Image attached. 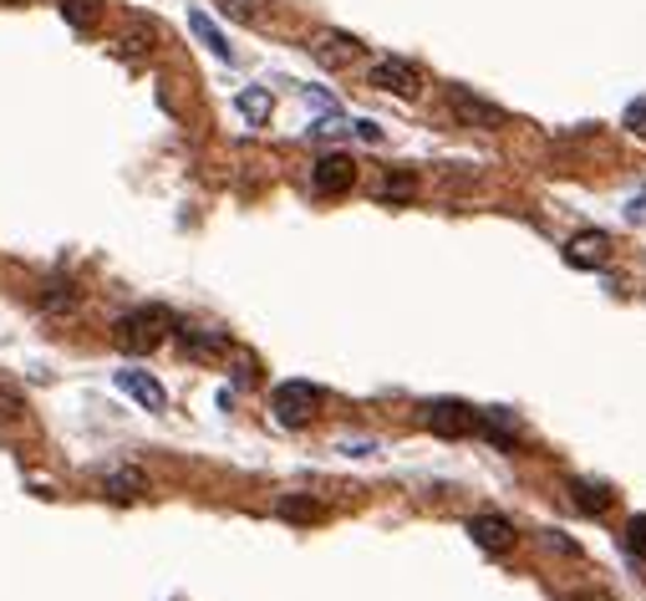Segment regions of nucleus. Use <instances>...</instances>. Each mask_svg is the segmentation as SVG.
<instances>
[{
  "label": "nucleus",
  "mask_w": 646,
  "mask_h": 601,
  "mask_svg": "<svg viewBox=\"0 0 646 601\" xmlns=\"http://www.w3.org/2000/svg\"><path fill=\"white\" fill-rule=\"evenodd\" d=\"M112 336H118V347H122V352L143 357V352H153L163 336H169V311H163V307H138V311H128V316H118Z\"/></svg>",
  "instance_id": "obj_1"
},
{
  "label": "nucleus",
  "mask_w": 646,
  "mask_h": 601,
  "mask_svg": "<svg viewBox=\"0 0 646 601\" xmlns=\"http://www.w3.org/2000/svg\"><path fill=\"white\" fill-rule=\"evenodd\" d=\"M443 103H449V112H453L459 122H469V128H504V122H509V112H504L499 103H488V97H474L469 87H459V82H449Z\"/></svg>",
  "instance_id": "obj_2"
},
{
  "label": "nucleus",
  "mask_w": 646,
  "mask_h": 601,
  "mask_svg": "<svg viewBox=\"0 0 646 601\" xmlns=\"http://www.w3.org/2000/svg\"><path fill=\"white\" fill-rule=\"evenodd\" d=\"M270 408H276V418L286 428H305L311 418H316V408H321V388H311V383H280L276 398H270Z\"/></svg>",
  "instance_id": "obj_3"
},
{
  "label": "nucleus",
  "mask_w": 646,
  "mask_h": 601,
  "mask_svg": "<svg viewBox=\"0 0 646 601\" xmlns=\"http://www.w3.org/2000/svg\"><path fill=\"white\" fill-rule=\"evenodd\" d=\"M367 82L377 87V93H397V97H418L422 93V72L412 67V62H402V56H383V62H372Z\"/></svg>",
  "instance_id": "obj_4"
},
{
  "label": "nucleus",
  "mask_w": 646,
  "mask_h": 601,
  "mask_svg": "<svg viewBox=\"0 0 646 601\" xmlns=\"http://www.w3.org/2000/svg\"><path fill=\"white\" fill-rule=\"evenodd\" d=\"M474 423H478L474 408H463V403H453V398H438L422 408V428H433L443 439H463V433H474Z\"/></svg>",
  "instance_id": "obj_5"
},
{
  "label": "nucleus",
  "mask_w": 646,
  "mask_h": 601,
  "mask_svg": "<svg viewBox=\"0 0 646 601\" xmlns=\"http://www.w3.org/2000/svg\"><path fill=\"white\" fill-rule=\"evenodd\" d=\"M311 184H316V194H346V189L356 184L352 153H326V159H316V169H311Z\"/></svg>",
  "instance_id": "obj_6"
},
{
  "label": "nucleus",
  "mask_w": 646,
  "mask_h": 601,
  "mask_svg": "<svg viewBox=\"0 0 646 601\" xmlns=\"http://www.w3.org/2000/svg\"><path fill=\"white\" fill-rule=\"evenodd\" d=\"M311 52H316L321 67H352L356 56L367 52L356 36H346V31H321L316 41H311Z\"/></svg>",
  "instance_id": "obj_7"
},
{
  "label": "nucleus",
  "mask_w": 646,
  "mask_h": 601,
  "mask_svg": "<svg viewBox=\"0 0 646 601\" xmlns=\"http://www.w3.org/2000/svg\"><path fill=\"white\" fill-rule=\"evenodd\" d=\"M469 535H474V546H484L488 556H504V550L515 546V525L504 520V515H474Z\"/></svg>",
  "instance_id": "obj_8"
},
{
  "label": "nucleus",
  "mask_w": 646,
  "mask_h": 601,
  "mask_svg": "<svg viewBox=\"0 0 646 601\" xmlns=\"http://www.w3.org/2000/svg\"><path fill=\"white\" fill-rule=\"evenodd\" d=\"M118 388L128 393V398L143 403L148 414H163V408H169V393H163V383H153V377L138 373V367H122V373H118Z\"/></svg>",
  "instance_id": "obj_9"
},
{
  "label": "nucleus",
  "mask_w": 646,
  "mask_h": 601,
  "mask_svg": "<svg viewBox=\"0 0 646 601\" xmlns=\"http://www.w3.org/2000/svg\"><path fill=\"white\" fill-rule=\"evenodd\" d=\"M606 255H611V240L601 235V229H581V235L566 245V260H570V266H581V270L585 266H601Z\"/></svg>",
  "instance_id": "obj_10"
},
{
  "label": "nucleus",
  "mask_w": 646,
  "mask_h": 601,
  "mask_svg": "<svg viewBox=\"0 0 646 601\" xmlns=\"http://www.w3.org/2000/svg\"><path fill=\"white\" fill-rule=\"evenodd\" d=\"M103 495L107 500H143L148 474L143 469H112V474H103Z\"/></svg>",
  "instance_id": "obj_11"
},
{
  "label": "nucleus",
  "mask_w": 646,
  "mask_h": 601,
  "mask_svg": "<svg viewBox=\"0 0 646 601\" xmlns=\"http://www.w3.org/2000/svg\"><path fill=\"white\" fill-rule=\"evenodd\" d=\"M179 342H184V352H194V357H219V352H229L225 336L198 332V326H179Z\"/></svg>",
  "instance_id": "obj_12"
},
{
  "label": "nucleus",
  "mask_w": 646,
  "mask_h": 601,
  "mask_svg": "<svg viewBox=\"0 0 646 601\" xmlns=\"http://www.w3.org/2000/svg\"><path fill=\"white\" fill-rule=\"evenodd\" d=\"M570 500H575V509H585V515H606L611 509L606 484H570Z\"/></svg>",
  "instance_id": "obj_13"
},
{
  "label": "nucleus",
  "mask_w": 646,
  "mask_h": 601,
  "mask_svg": "<svg viewBox=\"0 0 646 601\" xmlns=\"http://www.w3.org/2000/svg\"><path fill=\"white\" fill-rule=\"evenodd\" d=\"M189 26H194V36L204 41V46H209L214 56H225V62H229V56H235V52H229V41L219 36V26H214V21H209V15H204V11H189Z\"/></svg>",
  "instance_id": "obj_14"
},
{
  "label": "nucleus",
  "mask_w": 646,
  "mask_h": 601,
  "mask_svg": "<svg viewBox=\"0 0 646 601\" xmlns=\"http://www.w3.org/2000/svg\"><path fill=\"white\" fill-rule=\"evenodd\" d=\"M270 107H276V97L265 93V87H245V93H239V112L250 122H270Z\"/></svg>",
  "instance_id": "obj_15"
},
{
  "label": "nucleus",
  "mask_w": 646,
  "mask_h": 601,
  "mask_svg": "<svg viewBox=\"0 0 646 601\" xmlns=\"http://www.w3.org/2000/svg\"><path fill=\"white\" fill-rule=\"evenodd\" d=\"M412 194H418V179H412V174H387L383 189H377V200H383V204H408Z\"/></svg>",
  "instance_id": "obj_16"
},
{
  "label": "nucleus",
  "mask_w": 646,
  "mask_h": 601,
  "mask_svg": "<svg viewBox=\"0 0 646 601\" xmlns=\"http://www.w3.org/2000/svg\"><path fill=\"white\" fill-rule=\"evenodd\" d=\"M280 515H286V520L311 525V520H321V505H316V500H301V495H286V500H280Z\"/></svg>",
  "instance_id": "obj_17"
},
{
  "label": "nucleus",
  "mask_w": 646,
  "mask_h": 601,
  "mask_svg": "<svg viewBox=\"0 0 646 601\" xmlns=\"http://www.w3.org/2000/svg\"><path fill=\"white\" fill-rule=\"evenodd\" d=\"M41 307H46V311H56V316H62V311H72V307H77V291H72V286H66V281H52V286H46V291H41Z\"/></svg>",
  "instance_id": "obj_18"
},
{
  "label": "nucleus",
  "mask_w": 646,
  "mask_h": 601,
  "mask_svg": "<svg viewBox=\"0 0 646 601\" xmlns=\"http://www.w3.org/2000/svg\"><path fill=\"white\" fill-rule=\"evenodd\" d=\"M62 15L72 21L77 31H87L97 21V0H62Z\"/></svg>",
  "instance_id": "obj_19"
},
{
  "label": "nucleus",
  "mask_w": 646,
  "mask_h": 601,
  "mask_svg": "<svg viewBox=\"0 0 646 601\" xmlns=\"http://www.w3.org/2000/svg\"><path fill=\"white\" fill-rule=\"evenodd\" d=\"M626 546H632V556L646 561V515H636V520L626 525Z\"/></svg>",
  "instance_id": "obj_20"
},
{
  "label": "nucleus",
  "mask_w": 646,
  "mask_h": 601,
  "mask_svg": "<svg viewBox=\"0 0 646 601\" xmlns=\"http://www.w3.org/2000/svg\"><path fill=\"white\" fill-rule=\"evenodd\" d=\"M219 11L235 15V21H255V11H260V0H219Z\"/></svg>",
  "instance_id": "obj_21"
},
{
  "label": "nucleus",
  "mask_w": 646,
  "mask_h": 601,
  "mask_svg": "<svg viewBox=\"0 0 646 601\" xmlns=\"http://www.w3.org/2000/svg\"><path fill=\"white\" fill-rule=\"evenodd\" d=\"M626 133H632V138H646V97L626 107Z\"/></svg>",
  "instance_id": "obj_22"
},
{
  "label": "nucleus",
  "mask_w": 646,
  "mask_h": 601,
  "mask_svg": "<svg viewBox=\"0 0 646 601\" xmlns=\"http://www.w3.org/2000/svg\"><path fill=\"white\" fill-rule=\"evenodd\" d=\"M21 408H26V403H21V393L0 388V418H21Z\"/></svg>",
  "instance_id": "obj_23"
},
{
  "label": "nucleus",
  "mask_w": 646,
  "mask_h": 601,
  "mask_svg": "<svg viewBox=\"0 0 646 601\" xmlns=\"http://www.w3.org/2000/svg\"><path fill=\"white\" fill-rule=\"evenodd\" d=\"M632 219H646V189H642V204L632 200Z\"/></svg>",
  "instance_id": "obj_24"
},
{
  "label": "nucleus",
  "mask_w": 646,
  "mask_h": 601,
  "mask_svg": "<svg viewBox=\"0 0 646 601\" xmlns=\"http://www.w3.org/2000/svg\"><path fill=\"white\" fill-rule=\"evenodd\" d=\"M570 601H601V597H570Z\"/></svg>",
  "instance_id": "obj_25"
}]
</instances>
